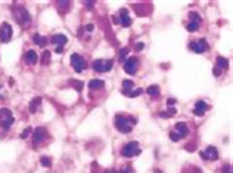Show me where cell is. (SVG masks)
Masks as SVG:
<instances>
[{"instance_id": "obj_29", "label": "cell", "mask_w": 233, "mask_h": 173, "mask_svg": "<svg viewBox=\"0 0 233 173\" xmlns=\"http://www.w3.org/2000/svg\"><path fill=\"white\" fill-rule=\"evenodd\" d=\"M58 6H59L61 9H66V8L69 6V2H68V0H59V2H58Z\"/></svg>"}, {"instance_id": "obj_1", "label": "cell", "mask_w": 233, "mask_h": 173, "mask_svg": "<svg viewBox=\"0 0 233 173\" xmlns=\"http://www.w3.org/2000/svg\"><path fill=\"white\" fill-rule=\"evenodd\" d=\"M136 123H137V120L134 117H127V116H123V114H116L115 120H114L115 127L123 133H130Z\"/></svg>"}, {"instance_id": "obj_38", "label": "cell", "mask_w": 233, "mask_h": 173, "mask_svg": "<svg viewBox=\"0 0 233 173\" xmlns=\"http://www.w3.org/2000/svg\"><path fill=\"white\" fill-rule=\"evenodd\" d=\"M64 52V46H58L56 47V53H62Z\"/></svg>"}, {"instance_id": "obj_22", "label": "cell", "mask_w": 233, "mask_h": 173, "mask_svg": "<svg viewBox=\"0 0 233 173\" xmlns=\"http://www.w3.org/2000/svg\"><path fill=\"white\" fill-rule=\"evenodd\" d=\"M91 67H93V70H94L96 73H103V61H102V59H96Z\"/></svg>"}, {"instance_id": "obj_36", "label": "cell", "mask_w": 233, "mask_h": 173, "mask_svg": "<svg viewBox=\"0 0 233 173\" xmlns=\"http://www.w3.org/2000/svg\"><path fill=\"white\" fill-rule=\"evenodd\" d=\"M118 173H133V172L130 170V167H126V169H123V170H120Z\"/></svg>"}, {"instance_id": "obj_3", "label": "cell", "mask_w": 233, "mask_h": 173, "mask_svg": "<svg viewBox=\"0 0 233 173\" xmlns=\"http://www.w3.org/2000/svg\"><path fill=\"white\" fill-rule=\"evenodd\" d=\"M15 18L21 25H28L31 22V17H30L28 11L24 6H16L15 8Z\"/></svg>"}, {"instance_id": "obj_32", "label": "cell", "mask_w": 233, "mask_h": 173, "mask_svg": "<svg viewBox=\"0 0 233 173\" xmlns=\"http://www.w3.org/2000/svg\"><path fill=\"white\" fill-rule=\"evenodd\" d=\"M170 139L174 141V142H179V141H180V136H179L176 132H171V133H170Z\"/></svg>"}, {"instance_id": "obj_20", "label": "cell", "mask_w": 233, "mask_h": 173, "mask_svg": "<svg viewBox=\"0 0 233 173\" xmlns=\"http://www.w3.org/2000/svg\"><path fill=\"white\" fill-rule=\"evenodd\" d=\"M33 42H34V43H37L40 47H44V46H46V39H44L43 36L37 34V33L33 36Z\"/></svg>"}, {"instance_id": "obj_7", "label": "cell", "mask_w": 233, "mask_h": 173, "mask_svg": "<svg viewBox=\"0 0 233 173\" xmlns=\"http://www.w3.org/2000/svg\"><path fill=\"white\" fill-rule=\"evenodd\" d=\"M12 34H14V31H12L11 24L3 22L2 25H0V42H2V43H8V42H11Z\"/></svg>"}, {"instance_id": "obj_26", "label": "cell", "mask_w": 233, "mask_h": 173, "mask_svg": "<svg viewBox=\"0 0 233 173\" xmlns=\"http://www.w3.org/2000/svg\"><path fill=\"white\" fill-rule=\"evenodd\" d=\"M174 114H176V108L171 107L168 111H164V113H161L159 116H161V117H170V116H174Z\"/></svg>"}, {"instance_id": "obj_23", "label": "cell", "mask_w": 233, "mask_h": 173, "mask_svg": "<svg viewBox=\"0 0 233 173\" xmlns=\"http://www.w3.org/2000/svg\"><path fill=\"white\" fill-rule=\"evenodd\" d=\"M146 93L151 95V96H158L159 95V88L158 86H149V88L146 89Z\"/></svg>"}, {"instance_id": "obj_30", "label": "cell", "mask_w": 233, "mask_h": 173, "mask_svg": "<svg viewBox=\"0 0 233 173\" xmlns=\"http://www.w3.org/2000/svg\"><path fill=\"white\" fill-rule=\"evenodd\" d=\"M127 52H129V49H127V47H123V50L120 52V56H118V58H120V61H121V62H124V61H126V55H127Z\"/></svg>"}, {"instance_id": "obj_13", "label": "cell", "mask_w": 233, "mask_h": 173, "mask_svg": "<svg viewBox=\"0 0 233 173\" xmlns=\"http://www.w3.org/2000/svg\"><path fill=\"white\" fill-rule=\"evenodd\" d=\"M174 129H176V133L180 136V139L182 138H186L187 135H189V129H187V124L186 123H177L176 126H174Z\"/></svg>"}, {"instance_id": "obj_10", "label": "cell", "mask_w": 233, "mask_h": 173, "mask_svg": "<svg viewBox=\"0 0 233 173\" xmlns=\"http://www.w3.org/2000/svg\"><path fill=\"white\" fill-rule=\"evenodd\" d=\"M229 67V61L226 59V58H223V56H218L217 58V64H215V67H214V70H212V74L215 75V77H218L220 74H221V70H226Z\"/></svg>"}, {"instance_id": "obj_8", "label": "cell", "mask_w": 233, "mask_h": 173, "mask_svg": "<svg viewBox=\"0 0 233 173\" xmlns=\"http://www.w3.org/2000/svg\"><path fill=\"white\" fill-rule=\"evenodd\" d=\"M71 65H72V68H74L77 73H81V71L87 67L84 58H83L81 55H78V53H72V55H71Z\"/></svg>"}, {"instance_id": "obj_5", "label": "cell", "mask_w": 233, "mask_h": 173, "mask_svg": "<svg viewBox=\"0 0 233 173\" xmlns=\"http://www.w3.org/2000/svg\"><path fill=\"white\" fill-rule=\"evenodd\" d=\"M201 22H202V18L199 17V14H196V12H190V14H189V22H187V25H186L187 31H190V33L196 31V30L199 28Z\"/></svg>"}, {"instance_id": "obj_4", "label": "cell", "mask_w": 233, "mask_h": 173, "mask_svg": "<svg viewBox=\"0 0 233 173\" xmlns=\"http://www.w3.org/2000/svg\"><path fill=\"white\" fill-rule=\"evenodd\" d=\"M14 121H15V118L8 108H0V126L3 129H9Z\"/></svg>"}, {"instance_id": "obj_2", "label": "cell", "mask_w": 233, "mask_h": 173, "mask_svg": "<svg viewBox=\"0 0 233 173\" xmlns=\"http://www.w3.org/2000/svg\"><path fill=\"white\" fill-rule=\"evenodd\" d=\"M121 154H123L124 157H127V158H132V157H136V155H139V154H140L139 144H137L136 141H132V142L126 144V145L123 146V151H121Z\"/></svg>"}, {"instance_id": "obj_11", "label": "cell", "mask_w": 233, "mask_h": 173, "mask_svg": "<svg viewBox=\"0 0 233 173\" xmlns=\"http://www.w3.org/2000/svg\"><path fill=\"white\" fill-rule=\"evenodd\" d=\"M46 136H47V132H46V129H44V127H37V129L34 130L33 142H34V144L37 145V144L43 142V141L46 139Z\"/></svg>"}, {"instance_id": "obj_9", "label": "cell", "mask_w": 233, "mask_h": 173, "mask_svg": "<svg viewBox=\"0 0 233 173\" xmlns=\"http://www.w3.org/2000/svg\"><path fill=\"white\" fill-rule=\"evenodd\" d=\"M189 47H190L195 53H204V52H207V50L209 49L208 43H207L204 39H201V40H198V42H190V43H189Z\"/></svg>"}, {"instance_id": "obj_28", "label": "cell", "mask_w": 233, "mask_h": 173, "mask_svg": "<svg viewBox=\"0 0 233 173\" xmlns=\"http://www.w3.org/2000/svg\"><path fill=\"white\" fill-rule=\"evenodd\" d=\"M112 65H114V62H112V61H108V62H103V73H108V71H111V68H112Z\"/></svg>"}, {"instance_id": "obj_37", "label": "cell", "mask_w": 233, "mask_h": 173, "mask_svg": "<svg viewBox=\"0 0 233 173\" xmlns=\"http://www.w3.org/2000/svg\"><path fill=\"white\" fill-rule=\"evenodd\" d=\"M93 28H94L93 24H87V25H86V30H87V31H93Z\"/></svg>"}, {"instance_id": "obj_42", "label": "cell", "mask_w": 233, "mask_h": 173, "mask_svg": "<svg viewBox=\"0 0 233 173\" xmlns=\"http://www.w3.org/2000/svg\"><path fill=\"white\" fill-rule=\"evenodd\" d=\"M0 88H2V86H0Z\"/></svg>"}, {"instance_id": "obj_14", "label": "cell", "mask_w": 233, "mask_h": 173, "mask_svg": "<svg viewBox=\"0 0 233 173\" xmlns=\"http://www.w3.org/2000/svg\"><path fill=\"white\" fill-rule=\"evenodd\" d=\"M204 154H205V157H207V160H211V161H215V160H218V151H217V148L215 146H207V149L204 151Z\"/></svg>"}, {"instance_id": "obj_17", "label": "cell", "mask_w": 233, "mask_h": 173, "mask_svg": "<svg viewBox=\"0 0 233 173\" xmlns=\"http://www.w3.org/2000/svg\"><path fill=\"white\" fill-rule=\"evenodd\" d=\"M66 42H68V39H66L65 34H55V36L52 37V43H55V45H58V46H65Z\"/></svg>"}, {"instance_id": "obj_39", "label": "cell", "mask_w": 233, "mask_h": 173, "mask_svg": "<svg viewBox=\"0 0 233 173\" xmlns=\"http://www.w3.org/2000/svg\"><path fill=\"white\" fill-rule=\"evenodd\" d=\"M167 104H168V105H174V104H176V99H173V98H170V99L167 101Z\"/></svg>"}, {"instance_id": "obj_40", "label": "cell", "mask_w": 233, "mask_h": 173, "mask_svg": "<svg viewBox=\"0 0 233 173\" xmlns=\"http://www.w3.org/2000/svg\"><path fill=\"white\" fill-rule=\"evenodd\" d=\"M84 5H86L87 8H91V6L94 5V2H84Z\"/></svg>"}, {"instance_id": "obj_33", "label": "cell", "mask_w": 233, "mask_h": 173, "mask_svg": "<svg viewBox=\"0 0 233 173\" xmlns=\"http://www.w3.org/2000/svg\"><path fill=\"white\" fill-rule=\"evenodd\" d=\"M71 83H72V84L75 86V89H77V90H81V86H83V84H81V81H77V80H72Z\"/></svg>"}, {"instance_id": "obj_27", "label": "cell", "mask_w": 233, "mask_h": 173, "mask_svg": "<svg viewBox=\"0 0 233 173\" xmlns=\"http://www.w3.org/2000/svg\"><path fill=\"white\" fill-rule=\"evenodd\" d=\"M40 163H41L43 167H49V166L52 164V160H50L49 157H41V158H40Z\"/></svg>"}, {"instance_id": "obj_19", "label": "cell", "mask_w": 233, "mask_h": 173, "mask_svg": "<svg viewBox=\"0 0 233 173\" xmlns=\"http://www.w3.org/2000/svg\"><path fill=\"white\" fill-rule=\"evenodd\" d=\"M105 86V81L103 80H99V78H96V80H91L90 83H89V88L91 89V90H97V89H102Z\"/></svg>"}, {"instance_id": "obj_15", "label": "cell", "mask_w": 233, "mask_h": 173, "mask_svg": "<svg viewBox=\"0 0 233 173\" xmlns=\"http://www.w3.org/2000/svg\"><path fill=\"white\" fill-rule=\"evenodd\" d=\"M120 18H121L120 24H121L123 27H130V25H132V19H130L129 12H127L126 9H121V11H120Z\"/></svg>"}, {"instance_id": "obj_12", "label": "cell", "mask_w": 233, "mask_h": 173, "mask_svg": "<svg viewBox=\"0 0 233 173\" xmlns=\"http://www.w3.org/2000/svg\"><path fill=\"white\" fill-rule=\"evenodd\" d=\"M209 110V105L205 102V101H198L196 104H195V108H193V114H196V116H204V113L205 111H208Z\"/></svg>"}, {"instance_id": "obj_16", "label": "cell", "mask_w": 233, "mask_h": 173, "mask_svg": "<svg viewBox=\"0 0 233 173\" xmlns=\"http://www.w3.org/2000/svg\"><path fill=\"white\" fill-rule=\"evenodd\" d=\"M24 59H25V62H27V64H30V65H34V64H37V61H39V56H37V53H36L34 50H28V52L25 53Z\"/></svg>"}, {"instance_id": "obj_34", "label": "cell", "mask_w": 233, "mask_h": 173, "mask_svg": "<svg viewBox=\"0 0 233 173\" xmlns=\"http://www.w3.org/2000/svg\"><path fill=\"white\" fill-rule=\"evenodd\" d=\"M134 49H136L137 52H140V50H143V49H145V43H137Z\"/></svg>"}, {"instance_id": "obj_25", "label": "cell", "mask_w": 233, "mask_h": 173, "mask_svg": "<svg viewBox=\"0 0 233 173\" xmlns=\"http://www.w3.org/2000/svg\"><path fill=\"white\" fill-rule=\"evenodd\" d=\"M49 61H50V52H49V50H44L43 55H41V62H43V64H47Z\"/></svg>"}, {"instance_id": "obj_24", "label": "cell", "mask_w": 233, "mask_h": 173, "mask_svg": "<svg viewBox=\"0 0 233 173\" xmlns=\"http://www.w3.org/2000/svg\"><path fill=\"white\" fill-rule=\"evenodd\" d=\"M140 93H143V89H136V90H130L129 93H126V96H129V98H136V96H139Z\"/></svg>"}, {"instance_id": "obj_18", "label": "cell", "mask_w": 233, "mask_h": 173, "mask_svg": "<svg viewBox=\"0 0 233 173\" xmlns=\"http://www.w3.org/2000/svg\"><path fill=\"white\" fill-rule=\"evenodd\" d=\"M40 104H41V98L40 96H37V98H34V99H31V102H30V113L31 114H34L36 111H37V108L40 107Z\"/></svg>"}, {"instance_id": "obj_31", "label": "cell", "mask_w": 233, "mask_h": 173, "mask_svg": "<svg viewBox=\"0 0 233 173\" xmlns=\"http://www.w3.org/2000/svg\"><path fill=\"white\" fill-rule=\"evenodd\" d=\"M31 132H33V129H31V127H27V129H25V130H24V132L19 135V138H21V139H25V138H27V136H28Z\"/></svg>"}, {"instance_id": "obj_35", "label": "cell", "mask_w": 233, "mask_h": 173, "mask_svg": "<svg viewBox=\"0 0 233 173\" xmlns=\"http://www.w3.org/2000/svg\"><path fill=\"white\" fill-rule=\"evenodd\" d=\"M223 172H224V173H232V166L227 164L226 167H223Z\"/></svg>"}, {"instance_id": "obj_21", "label": "cell", "mask_w": 233, "mask_h": 173, "mask_svg": "<svg viewBox=\"0 0 233 173\" xmlns=\"http://www.w3.org/2000/svg\"><path fill=\"white\" fill-rule=\"evenodd\" d=\"M123 88H124V89H123V93L126 95V93H129V92L134 88V83H133L132 80H124V81H123Z\"/></svg>"}, {"instance_id": "obj_6", "label": "cell", "mask_w": 233, "mask_h": 173, "mask_svg": "<svg viewBox=\"0 0 233 173\" xmlns=\"http://www.w3.org/2000/svg\"><path fill=\"white\" fill-rule=\"evenodd\" d=\"M137 68H139V61H137V58L136 56H129V58H126V61H124V71L127 73V74H136L137 73Z\"/></svg>"}, {"instance_id": "obj_41", "label": "cell", "mask_w": 233, "mask_h": 173, "mask_svg": "<svg viewBox=\"0 0 233 173\" xmlns=\"http://www.w3.org/2000/svg\"><path fill=\"white\" fill-rule=\"evenodd\" d=\"M105 173H118V172H116V170H114V169H109V170H106Z\"/></svg>"}]
</instances>
